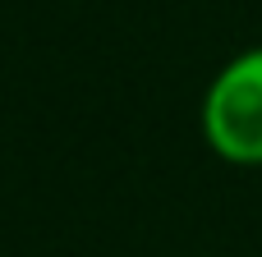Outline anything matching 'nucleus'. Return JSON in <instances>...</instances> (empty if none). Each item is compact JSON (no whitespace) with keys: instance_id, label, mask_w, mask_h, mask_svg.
Instances as JSON below:
<instances>
[{"instance_id":"nucleus-1","label":"nucleus","mask_w":262,"mask_h":257,"mask_svg":"<svg viewBox=\"0 0 262 257\" xmlns=\"http://www.w3.org/2000/svg\"><path fill=\"white\" fill-rule=\"evenodd\" d=\"M198 129L226 166L262 170V46L230 55L198 106Z\"/></svg>"}]
</instances>
